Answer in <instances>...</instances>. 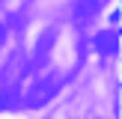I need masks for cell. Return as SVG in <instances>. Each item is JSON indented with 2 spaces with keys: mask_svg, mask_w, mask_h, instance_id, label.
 Wrapping results in <instances>:
<instances>
[{
  "mask_svg": "<svg viewBox=\"0 0 122 119\" xmlns=\"http://www.w3.org/2000/svg\"><path fill=\"white\" fill-rule=\"evenodd\" d=\"M60 86H63V77H60V74H45V77H39V80L30 86L27 98H24V107H39V104H45V101H51L54 95L60 92Z\"/></svg>",
  "mask_w": 122,
  "mask_h": 119,
  "instance_id": "1",
  "label": "cell"
},
{
  "mask_svg": "<svg viewBox=\"0 0 122 119\" xmlns=\"http://www.w3.org/2000/svg\"><path fill=\"white\" fill-rule=\"evenodd\" d=\"M95 48H98L101 54H116V51H119L116 33H98V36H95Z\"/></svg>",
  "mask_w": 122,
  "mask_h": 119,
  "instance_id": "2",
  "label": "cell"
},
{
  "mask_svg": "<svg viewBox=\"0 0 122 119\" xmlns=\"http://www.w3.org/2000/svg\"><path fill=\"white\" fill-rule=\"evenodd\" d=\"M6 39V24H0V42Z\"/></svg>",
  "mask_w": 122,
  "mask_h": 119,
  "instance_id": "3",
  "label": "cell"
},
{
  "mask_svg": "<svg viewBox=\"0 0 122 119\" xmlns=\"http://www.w3.org/2000/svg\"><path fill=\"white\" fill-rule=\"evenodd\" d=\"M0 110H3V86H0Z\"/></svg>",
  "mask_w": 122,
  "mask_h": 119,
  "instance_id": "4",
  "label": "cell"
}]
</instances>
